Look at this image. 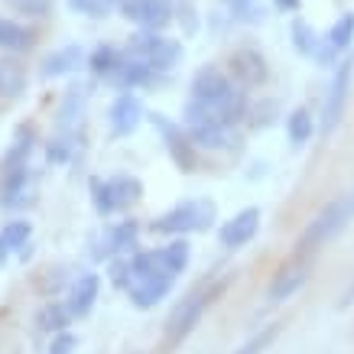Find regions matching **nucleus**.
<instances>
[{
    "label": "nucleus",
    "mask_w": 354,
    "mask_h": 354,
    "mask_svg": "<svg viewBox=\"0 0 354 354\" xmlns=\"http://www.w3.org/2000/svg\"><path fill=\"white\" fill-rule=\"evenodd\" d=\"M192 101H198L205 111H212L215 118L227 120V124H237L247 111L244 91H241L221 68H212V65H205L202 72H195Z\"/></svg>",
    "instance_id": "obj_1"
},
{
    "label": "nucleus",
    "mask_w": 354,
    "mask_h": 354,
    "mask_svg": "<svg viewBox=\"0 0 354 354\" xmlns=\"http://www.w3.org/2000/svg\"><path fill=\"white\" fill-rule=\"evenodd\" d=\"M351 221H354V192H344V195H338V198H332V202L325 205L322 212L306 225L296 250H299V254L319 250V247H325L328 241H335Z\"/></svg>",
    "instance_id": "obj_2"
},
{
    "label": "nucleus",
    "mask_w": 354,
    "mask_h": 354,
    "mask_svg": "<svg viewBox=\"0 0 354 354\" xmlns=\"http://www.w3.org/2000/svg\"><path fill=\"white\" fill-rule=\"evenodd\" d=\"M124 55L150 65L162 75V72H172L176 65L183 62V43L162 36L160 30H137L124 46Z\"/></svg>",
    "instance_id": "obj_3"
},
{
    "label": "nucleus",
    "mask_w": 354,
    "mask_h": 354,
    "mask_svg": "<svg viewBox=\"0 0 354 354\" xmlns=\"http://www.w3.org/2000/svg\"><path fill=\"white\" fill-rule=\"evenodd\" d=\"M225 290V283H215V286H208V290H198V292H192V296H185L176 309H172V315H169V322H166V338H162V351L169 354V351H176L179 344L192 335V328L198 322H202V315H205V309L215 302V296Z\"/></svg>",
    "instance_id": "obj_4"
},
{
    "label": "nucleus",
    "mask_w": 354,
    "mask_h": 354,
    "mask_svg": "<svg viewBox=\"0 0 354 354\" xmlns=\"http://www.w3.org/2000/svg\"><path fill=\"white\" fill-rule=\"evenodd\" d=\"M185 267H189V244L185 241H172L169 247H160V250H137L130 257V279L140 277L176 279Z\"/></svg>",
    "instance_id": "obj_5"
},
{
    "label": "nucleus",
    "mask_w": 354,
    "mask_h": 354,
    "mask_svg": "<svg viewBox=\"0 0 354 354\" xmlns=\"http://www.w3.org/2000/svg\"><path fill=\"white\" fill-rule=\"evenodd\" d=\"M185 118V133L195 147H205V150H225L234 143V124L215 118L212 111H205L198 101H189L183 111Z\"/></svg>",
    "instance_id": "obj_6"
},
{
    "label": "nucleus",
    "mask_w": 354,
    "mask_h": 354,
    "mask_svg": "<svg viewBox=\"0 0 354 354\" xmlns=\"http://www.w3.org/2000/svg\"><path fill=\"white\" fill-rule=\"evenodd\" d=\"M212 221H215V202L192 198V202L176 205L172 212L160 215L150 225V231H156V234H192V231L212 227Z\"/></svg>",
    "instance_id": "obj_7"
},
{
    "label": "nucleus",
    "mask_w": 354,
    "mask_h": 354,
    "mask_svg": "<svg viewBox=\"0 0 354 354\" xmlns=\"http://www.w3.org/2000/svg\"><path fill=\"white\" fill-rule=\"evenodd\" d=\"M91 202H95L97 215H114V212H127L130 205L140 202L143 185L133 176H114V179H91Z\"/></svg>",
    "instance_id": "obj_8"
},
{
    "label": "nucleus",
    "mask_w": 354,
    "mask_h": 354,
    "mask_svg": "<svg viewBox=\"0 0 354 354\" xmlns=\"http://www.w3.org/2000/svg\"><path fill=\"white\" fill-rule=\"evenodd\" d=\"M147 120H150L153 130L162 137V147L169 153V160L179 166V172H195V143L189 140V133H185L179 124H172L166 114H160V111H150Z\"/></svg>",
    "instance_id": "obj_9"
},
{
    "label": "nucleus",
    "mask_w": 354,
    "mask_h": 354,
    "mask_svg": "<svg viewBox=\"0 0 354 354\" xmlns=\"http://www.w3.org/2000/svg\"><path fill=\"white\" fill-rule=\"evenodd\" d=\"M351 68L354 62L344 59V62L335 65V78H332V88L325 95V104H322V137H332L338 124H342L344 111H348V95H351Z\"/></svg>",
    "instance_id": "obj_10"
},
{
    "label": "nucleus",
    "mask_w": 354,
    "mask_h": 354,
    "mask_svg": "<svg viewBox=\"0 0 354 354\" xmlns=\"http://www.w3.org/2000/svg\"><path fill=\"white\" fill-rule=\"evenodd\" d=\"M118 10L140 30H162L172 20V0H118Z\"/></svg>",
    "instance_id": "obj_11"
},
{
    "label": "nucleus",
    "mask_w": 354,
    "mask_h": 354,
    "mask_svg": "<svg viewBox=\"0 0 354 354\" xmlns=\"http://www.w3.org/2000/svg\"><path fill=\"white\" fill-rule=\"evenodd\" d=\"M137 237H140L137 221H118V225H111L101 237H95V244H91V257L104 260V257L127 254V250H137Z\"/></svg>",
    "instance_id": "obj_12"
},
{
    "label": "nucleus",
    "mask_w": 354,
    "mask_h": 354,
    "mask_svg": "<svg viewBox=\"0 0 354 354\" xmlns=\"http://www.w3.org/2000/svg\"><path fill=\"white\" fill-rule=\"evenodd\" d=\"M309 267H312L309 254H296L290 263H283L279 273L273 277V283H270V302L292 299V296L306 286V279H309Z\"/></svg>",
    "instance_id": "obj_13"
},
{
    "label": "nucleus",
    "mask_w": 354,
    "mask_h": 354,
    "mask_svg": "<svg viewBox=\"0 0 354 354\" xmlns=\"http://www.w3.org/2000/svg\"><path fill=\"white\" fill-rule=\"evenodd\" d=\"M104 82H111V85H118V88H150L160 82V72L150 68V65L137 62V59H130V55H124V49H120L118 65L111 68V75Z\"/></svg>",
    "instance_id": "obj_14"
},
{
    "label": "nucleus",
    "mask_w": 354,
    "mask_h": 354,
    "mask_svg": "<svg viewBox=\"0 0 354 354\" xmlns=\"http://www.w3.org/2000/svg\"><path fill=\"white\" fill-rule=\"evenodd\" d=\"M140 120H143V104H140L137 95L124 91V95L114 97V104L108 111V124L114 137H130L140 127Z\"/></svg>",
    "instance_id": "obj_15"
},
{
    "label": "nucleus",
    "mask_w": 354,
    "mask_h": 354,
    "mask_svg": "<svg viewBox=\"0 0 354 354\" xmlns=\"http://www.w3.org/2000/svg\"><path fill=\"white\" fill-rule=\"evenodd\" d=\"M257 231H260V208H244V212H237L231 221H225L221 225V231H218V237H221V244L225 247H244V244H250L254 237H257Z\"/></svg>",
    "instance_id": "obj_16"
},
{
    "label": "nucleus",
    "mask_w": 354,
    "mask_h": 354,
    "mask_svg": "<svg viewBox=\"0 0 354 354\" xmlns=\"http://www.w3.org/2000/svg\"><path fill=\"white\" fill-rule=\"evenodd\" d=\"M85 59H88V53L78 43L59 46V49H53V53L39 62V75H43V78L72 75V72H78V68H85Z\"/></svg>",
    "instance_id": "obj_17"
},
{
    "label": "nucleus",
    "mask_w": 354,
    "mask_h": 354,
    "mask_svg": "<svg viewBox=\"0 0 354 354\" xmlns=\"http://www.w3.org/2000/svg\"><path fill=\"white\" fill-rule=\"evenodd\" d=\"M88 111V88L85 85H68L65 88L62 101H59V111H55V130H78L82 118Z\"/></svg>",
    "instance_id": "obj_18"
},
{
    "label": "nucleus",
    "mask_w": 354,
    "mask_h": 354,
    "mask_svg": "<svg viewBox=\"0 0 354 354\" xmlns=\"http://www.w3.org/2000/svg\"><path fill=\"white\" fill-rule=\"evenodd\" d=\"M30 88V72L26 65L17 59L13 53L0 55V97L3 101H20Z\"/></svg>",
    "instance_id": "obj_19"
},
{
    "label": "nucleus",
    "mask_w": 354,
    "mask_h": 354,
    "mask_svg": "<svg viewBox=\"0 0 354 354\" xmlns=\"http://www.w3.org/2000/svg\"><path fill=\"white\" fill-rule=\"evenodd\" d=\"M97 290H101V277H97V273H82V277L72 283L68 299H65V309L72 312V319H85L88 312L95 309Z\"/></svg>",
    "instance_id": "obj_20"
},
{
    "label": "nucleus",
    "mask_w": 354,
    "mask_h": 354,
    "mask_svg": "<svg viewBox=\"0 0 354 354\" xmlns=\"http://www.w3.org/2000/svg\"><path fill=\"white\" fill-rule=\"evenodd\" d=\"M231 72L237 75V82L247 88L263 85L267 82V59L257 53V49H241V53L231 55Z\"/></svg>",
    "instance_id": "obj_21"
},
{
    "label": "nucleus",
    "mask_w": 354,
    "mask_h": 354,
    "mask_svg": "<svg viewBox=\"0 0 354 354\" xmlns=\"http://www.w3.org/2000/svg\"><path fill=\"white\" fill-rule=\"evenodd\" d=\"M32 46H36V30L26 26L20 20H10V17H0V49L3 53H30Z\"/></svg>",
    "instance_id": "obj_22"
},
{
    "label": "nucleus",
    "mask_w": 354,
    "mask_h": 354,
    "mask_svg": "<svg viewBox=\"0 0 354 354\" xmlns=\"http://www.w3.org/2000/svg\"><path fill=\"white\" fill-rule=\"evenodd\" d=\"M172 290V279H156V277H140V279H130V286L124 292L130 296V302L137 309H153L156 302Z\"/></svg>",
    "instance_id": "obj_23"
},
{
    "label": "nucleus",
    "mask_w": 354,
    "mask_h": 354,
    "mask_svg": "<svg viewBox=\"0 0 354 354\" xmlns=\"http://www.w3.org/2000/svg\"><path fill=\"white\" fill-rule=\"evenodd\" d=\"M36 143H39L36 130H32L30 124H20L17 133H13L10 150L3 156V169H10V166H30V156H32V150H36Z\"/></svg>",
    "instance_id": "obj_24"
},
{
    "label": "nucleus",
    "mask_w": 354,
    "mask_h": 354,
    "mask_svg": "<svg viewBox=\"0 0 354 354\" xmlns=\"http://www.w3.org/2000/svg\"><path fill=\"white\" fill-rule=\"evenodd\" d=\"M30 234H32V225L23 221V218H13V221H7L0 227V263L30 244Z\"/></svg>",
    "instance_id": "obj_25"
},
{
    "label": "nucleus",
    "mask_w": 354,
    "mask_h": 354,
    "mask_svg": "<svg viewBox=\"0 0 354 354\" xmlns=\"http://www.w3.org/2000/svg\"><path fill=\"white\" fill-rule=\"evenodd\" d=\"M36 325L43 332H65L72 325V312L65 309V302H46L43 309L36 312Z\"/></svg>",
    "instance_id": "obj_26"
},
{
    "label": "nucleus",
    "mask_w": 354,
    "mask_h": 354,
    "mask_svg": "<svg viewBox=\"0 0 354 354\" xmlns=\"http://www.w3.org/2000/svg\"><path fill=\"white\" fill-rule=\"evenodd\" d=\"M312 133H315V127H312V114L306 108H296L286 118V137H290L292 147H306L312 140Z\"/></svg>",
    "instance_id": "obj_27"
},
{
    "label": "nucleus",
    "mask_w": 354,
    "mask_h": 354,
    "mask_svg": "<svg viewBox=\"0 0 354 354\" xmlns=\"http://www.w3.org/2000/svg\"><path fill=\"white\" fill-rule=\"evenodd\" d=\"M118 59H120V49L118 46H97V49H91V55L85 59V65L91 68V75H97V78H108L111 75V68L118 65Z\"/></svg>",
    "instance_id": "obj_28"
},
{
    "label": "nucleus",
    "mask_w": 354,
    "mask_h": 354,
    "mask_svg": "<svg viewBox=\"0 0 354 354\" xmlns=\"http://www.w3.org/2000/svg\"><path fill=\"white\" fill-rule=\"evenodd\" d=\"M290 36H292V46H296V53H302V55H315V49H319V43H322V36L312 30L306 20H292V26H290Z\"/></svg>",
    "instance_id": "obj_29"
},
{
    "label": "nucleus",
    "mask_w": 354,
    "mask_h": 354,
    "mask_svg": "<svg viewBox=\"0 0 354 354\" xmlns=\"http://www.w3.org/2000/svg\"><path fill=\"white\" fill-rule=\"evenodd\" d=\"M225 7L231 10V17H234L237 23H260L267 17L260 0H225Z\"/></svg>",
    "instance_id": "obj_30"
},
{
    "label": "nucleus",
    "mask_w": 354,
    "mask_h": 354,
    "mask_svg": "<svg viewBox=\"0 0 354 354\" xmlns=\"http://www.w3.org/2000/svg\"><path fill=\"white\" fill-rule=\"evenodd\" d=\"M328 43L342 53V49H348L351 46V39H354V13H342L338 20L332 23V30H328V36H325Z\"/></svg>",
    "instance_id": "obj_31"
},
{
    "label": "nucleus",
    "mask_w": 354,
    "mask_h": 354,
    "mask_svg": "<svg viewBox=\"0 0 354 354\" xmlns=\"http://www.w3.org/2000/svg\"><path fill=\"white\" fill-rule=\"evenodd\" d=\"M277 335H279V325L277 322H273V325H263V328H260L257 335H250V338H247V342L241 344L234 354H263L270 344L277 342Z\"/></svg>",
    "instance_id": "obj_32"
},
{
    "label": "nucleus",
    "mask_w": 354,
    "mask_h": 354,
    "mask_svg": "<svg viewBox=\"0 0 354 354\" xmlns=\"http://www.w3.org/2000/svg\"><path fill=\"white\" fill-rule=\"evenodd\" d=\"M68 7L82 17H91V20H104L114 7H118V0H65Z\"/></svg>",
    "instance_id": "obj_33"
},
{
    "label": "nucleus",
    "mask_w": 354,
    "mask_h": 354,
    "mask_svg": "<svg viewBox=\"0 0 354 354\" xmlns=\"http://www.w3.org/2000/svg\"><path fill=\"white\" fill-rule=\"evenodd\" d=\"M10 10L23 13V17H32V20H43L53 13V3L55 0H3Z\"/></svg>",
    "instance_id": "obj_34"
},
{
    "label": "nucleus",
    "mask_w": 354,
    "mask_h": 354,
    "mask_svg": "<svg viewBox=\"0 0 354 354\" xmlns=\"http://www.w3.org/2000/svg\"><path fill=\"white\" fill-rule=\"evenodd\" d=\"M108 273H111L114 290H127V286H130V260H124L120 254H118V257H111Z\"/></svg>",
    "instance_id": "obj_35"
},
{
    "label": "nucleus",
    "mask_w": 354,
    "mask_h": 354,
    "mask_svg": "<svg viewBox=\"0 0 354 354\" xmlns=\"http://www.w3.org/2000/svg\"><path fill=\"white\" fill-rule=\"evenodd\" d=\"M75 335L68 332V328H65V332H55V338H53V348H49V354H72L75 351Z\"/></svg>",
    "instance_id": "obj_36"
},
{
    "label": "nucleus",
    "mask_w": 354,
    "mask_h": 354,
    "mask_svg": "<svg viewBox=\"0 0 354 354\" xmlns=\"http://www.w3.org/2000/svg\"><path fill=\"white\" fill-rule=\"evenodd\" d=\"M273 3H277L279 10H286V13H290V10H299V0H273Z\"/></svg>",
    "instance_id": "obj_37"
},
{
    "label": "nucleus",
    "mask_w": 354,
    "mask_h": 354,
    "mask_svg": "<svg viewBox=\"0 0 354 354\" xmlns=\"http://www.w3.org/2000/svg\"><path fill=\"white\" fill-rule=\"evenodd\" d=\"M351 302H354V283L348 286V290H344V296H342V302H338V306H342V309H348Z\"/></svg>",
    "instance_id": "obj_38"
},
{
    "label": "nucleus",
    "mask_w": 354,
    "mask_h": 354,
    "mask_svg": "<svg viewBox=\"0 0 354 354\" xmlns=\"http://www.w3.org/2000/svg\"><path fill=\"white\" fill-rule=\"evenodd\" d=\"M130 354H137V351H130Z\"/></svg>",
    "instance_id": "obj_39"
}]
</instances>
